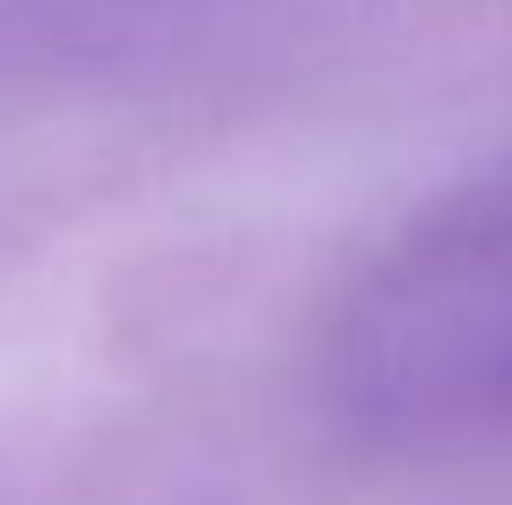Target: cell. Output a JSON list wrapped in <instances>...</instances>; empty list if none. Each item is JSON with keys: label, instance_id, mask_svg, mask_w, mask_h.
Returning <instances> with one entry per match:
<instances>
[{"label": "cell", "instance_id": "6da1fadb", "mask_svg": "<svg viewBox=\"0 0 512 505\" xmlns=\"http://www.w3.org/2000/svg\"><path fill=\"white\" fill-rule=\"evenodd\" d=\"M334 387L372 431L512 416V171L468 186L357 290Z\"/></svg>", "mask_w": 512, "mask_h": 505}]
</instances>
